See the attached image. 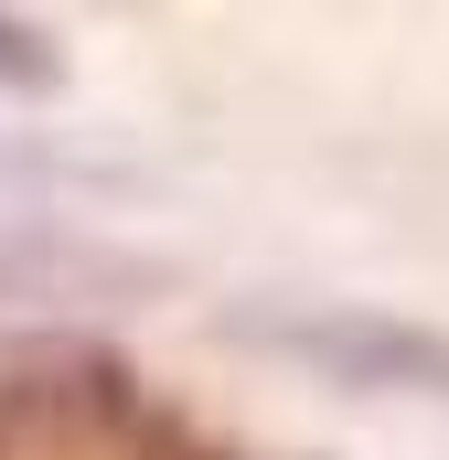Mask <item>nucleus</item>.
<instances>
[{"instance_id": "nucleus-3", "label": "nucleus", "mask_w": 449, "mask_h": 460, "mask_svg": "<svg viewBox=\"0 0 449 460\" xmlns=\"http://www.w3.org/2000/svg\"><path fill=\"white\" fill-rule=\"evenodd\" d=\"M11 257H32V246H0V268H11Z\"/></svg>"}, {"instance_id": "nucleus-2", "label": "nucleus", "mask_w": 449, "mask_h": 460, "mask_svg": "<svg viewBox=\"0 0 449 460\" xmlns=\"http://www.w3.org/2000/svg\"><path fill=\"white\" fill-rule=\"evenodd\" d=\"M0 86H22V97H54V86H65V54H54L22 11H0Z\"/></svg>"}, {"instance_id": "nucleus-1", "label": "nucleus", "mask_w": 449, "mask_h": 460, "mask_svg": "<svg viewBox=\"0 0 449 460\" xmlns=\"http://www.w3.org/2000/svg\"><path fill=\"white\" fill-rule=\"evenodd\" d=\"M235 332L268 353L321 364L332 385H374V396H449V332L396 322V311H235Z\"/></svg>"}]
</instances>
